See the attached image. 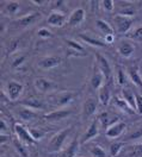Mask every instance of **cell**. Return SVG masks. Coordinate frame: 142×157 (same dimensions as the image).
Wrapping results in <instances>:
<instances>
[{
  "mask_svg": "<svg viewBox=\"0 0 142 157\" xmlns=\"http://www.w3.org/2000/svg\"><path fill=\"white\" fill-rule=\"evenodd\" d=\"M104 75L101 74V71L98 69V67L96 66L94 69H93V74H92V78H91V86L93 89H99L103 87V82H104Z\"/></svg>",
  "mask_w": 142,
  "mask_h": 157,
  "instance_id": "ac0fdd59",
  "label": "cell"
},
{
  "mask_svg": "<svg viewBox=\"0 0 142 157\" xmlns=\"http://www.w3.org/2000/svg\"><path fill=\"white\" fill-rule=\"evenodd\" d=\"M61 57L59 56H45L43 59L38 61V68L48 70V69H53L61 64Z\"/></svg>",
  "mask_w": 142,
  "mask_h": 157,
  "instance_id": "7c38bea8",
  "label": "cell"
},
{
  "mask_svg": "<svg viewBox=\"0 0 142 157\" xmlns=\"http://www.w3.org/2000/svg\"><path fill=\"white\" fill-rule=\"evenodd\" d=\"M98 133H99V121H98V119H94L91 123V125L89 126V128L86 130V132L82 135V137L80 139V144L87 143L92 138L97 137Z\"/></svg>",
  "mask_w": 142,
  "mask_h": 157,
  "instance_id": "8fae6325",
  "label": "cell"
},
{
  "mask_svg": "<svg viewBox=\"0 0 142 157\" xmlns=\"http://www.w3.org/2000/svg\"><path fill=\"white\" fill-rule=\"evenodd\" d=\"M22 105L23 106H25V107L28 108H31V109H40V108L43 107V104H42V101L41 100H38V99H26L25 101H23L22 102Z\"/></svg>",
  "mask_w": 142,
  "mask_h": 157,
  "instance_id": "f1b7e54d",
  "label": "cell"
},
{
  "mask_svg": "<svg viewBox=\"0 0 142 157\" xmlns=\"http://www.w3.org/2000/svg\"><path fill=\"white\" fill-rule=\"evenodd\" d=\"M113 39H115L113 35H109V36H105V43H106V44H110V43H112V42H113Z\"/></svg>",
  "mask_w": 142,
  "mask_h": 157,
  "instance_id": "7bdbcfd3",
  "label": "cell"
},
{
  "mask_svg": "<svg viewBox=\"0 0 142 157\" xmlns=\"http://www.w3.org/2000/svg\"><path fill=\"white\" fill-rule=\"evenodd\" d=\"M48 24L50 26H55V28H61L66 24L67 21V16L63 13V12H60V11H53L49 17H48Z\"/></svg>",
  "mask_w": 142,
  "mask_h": 157,
  "instance_id": "30bf717a",
  "label": "cell"
},
{
  "mask_svg": "<svg viewBox=\"0 0 142 157\" xmlns=\"http://www.w3.org/2000/svg\"><path fill=\"white\" fill-rule=\"evenodd\" d=\"M139 138H142V125L140 128H136L127 139H128V140H135V139H139Z\"/></svg>",
  "mask_w": 142,
  "mask_h": 157,
  "instance_id": "74e56055",
  "label": "cell"
},
{
  "mask_svg": "<svg viewBox=\"0 0 142 157\" xmlns=\"http://www.w3.org/2000/svg\"><path fill=\"white\" fill-rule=\"evenodd\" d=\"M41 13L38 12H34V13H29V14H26V16H24V17H22L19 19L16 20V23L17 24H19L20 26H30L32 24H35L36 21H38L41 19Z\"/></svg>",
  "mask_w": 142,
  "mask_h": 157,
  "instance_id": "2e32d148",
  "label": "cell"
},
{
  "mask_svg": "<svg viewBox=\"0 0 142 157\" xmlns=\"http://www.w3.org/2000/svg\"><path fill=\"white\" fill-rule=\"evenodd\" d=\"M5 93H6V95L9 97L11 101H16V100L19 99L20 94L23 93V85L17 82V81H10L6 85Z\"/></svg>",
  "mask_w": 142,
  "mask_h": 157,
  "instance_id": "8992f818",
  "label": "cell"
},
{
  "mask_svg": "<svg viewBox=\"0 0 142 157\" xmlns=\"http://www.w3.org/2000/svg\"><path fill=\"white\" fill-rule=\"evenodd\" d=\"M135 100H136V112L139 114H142V95L135 94Z\"/></svg>",
  "mask_w": 142,
  "mask_h": 157,
  "instance_id": "f35d334b",
  "label": "cell"
},
{
  "mask_svg": "<svg viewBox=\"0 0 142 157\" xmlns=\"http://www.w3.org/2000/svg\"><path fill=\"white\" fill-rule=\"evenodd\" d=\"M71 114V109H56L50 113L44 114V119H47L48 121H60V120H63L67 117H69Z\"/></svg>",
  "mask_w": 142,
  "mask_h": 157,
  "instance_id": "4fadbf2b",
  "label": "cell"
},
{
  "mask_svg": "<svg viewBox=\"0 0 142 157\" xmlns=\"http://www.w3.org/2000/svg\"><path fill=\"white\" fill-rule=\"evenodd\" d=\"M37 35L40 36L41 38H49V37H51V32L48 29H45V28H42V29L38 30Z\"/></svg>",
  "mask_w": 142,
  "mask_h": 157,
  "instance_id": "ab89813d",
  "label": "cell"
},
{
  "mask_svg": "<svg viewBox=\"0 0 142 157\" xmlns=\"http://www.w3.org/2000/svg\"><path fill=\"white\" fill-rule=\"evenodd\" d=\"M97 107H98V101L93 98H89L84 102V106H82V117L86 119L93 116L97 111Z\"/></svg>",
  "mask_w": 142,
  "mask_h": 157,
  "instance_id": "5bb4252c",
  "label": "cell"
},
{
  "mask_svg": "<svg viewBox=\"0 0 142 157\" xmlns=\"http://www.w3.org/2000/svg\"><path fill=\"white\" fill-rule=\"evenodd\" d=\"M29 131H30L31 136L34 137V139H35L36 142L42 139V138L44 137V135H45V131H43L42 128H30Z\"/></svg>",
  "mask_w": 142,
  "mask_h": 157,
  "instance_id": "e575fe53",
  "label": "cell"
},
{
  "mask_svg": "<svg viewBox=\"0 0 142 157\" xmlns=\"http://www.w3.org/2000/svg\"><path fill=\"white\" fill-rule=\"evenodd\" d=\"M7 140H9V137H7L6 135H1V136H0V142H1V144L6 143Z\"/></svg>",
  "mask_w": 142,
  "mask_h": 157,
  "instance_id": "ee69618b",
  "label": "cell"
},
{
  "mask_svg": "<svg viewBox=\"0 0 142 157\" xmlns=\"http://www.w3.org/2000/svg\"><path fill=\"white\" fill-rule=\"evenodd\" d=\"M98 121H99V124H101L103 128H108V125H110V123H111V119H110V114L108 113V112H104V113H101V116L98 117Z\"/></svg>",
  "mask_w": 142,
  "mask_h": 157,
  "instance_id": "d6a6232c",
  "label": "cell"
},
{
  "mask_svg": "<svg viewBox=\"0 0 142 157\" xmlns=\"http://www.w3.org/2000/svg\"><path fill=\"white\" fill-rule=\"evenodd\" d=\"M78 147H79L78 140H77V139H73L71 143L68 144V147H65V149L61 151L60 157H75L77 151H78Z\"/></svg>",
  "mask_w": 142,
  "mask_h": 157,
  "instance_id": "d6986e66",
  "label": "cell"
},
{
  "mask_svg": "<svg viewBox=\"0 0 142 157\" xmlns=\"http://www.w3.org/2000/svg\"><path fill=\"white\" fill-rule=\"evenodd\" d=\"M32 2H34V4H38V6H41L42 4H45V2H48V1H43V0H34Z\"/></svg>",
  "mask_w": 142,
  "mask_h": 157,
  "instance_id": "f6af8a7d",
  "label": "cell"
},
{
  "mask_svg": "<svg viewBox=\"0 0 142 157\" xmlns=\"http://www.w3.org/2000/svg\"><path fill=\"white\" fill-rule=\"evenodd\" d=\"M18 117H19V119L24 120V121H30V120H32V119H35V118L37 117V114H36V112L34 109L24 106V107H22L18 111Z\"/></svg>",
  "mask_w": 142,
  "mask_h": 157,
  "instance_id": "44dd1931",
  "label": "cell"
},
{
  "mask_svg": "<svg viewBox=\"0 0 142 157\" xmlns=\"http://www.w3.org/2000/svg\"><path fill=\"white\" fill-rule=\"evenodd\" d=\"M13 145H14L16 150L18 151V154H19L22 157H30L28 147H25L26 144H24L23 142H20L19 139H14V140H13Z\"/></svg>",
  "mask_w": 142,
  "mask_h": 157,
  "instance_id": "83f0119b",
  "label": "cell"
},
{
  "mask_svg": "<svg viewBox=\"0 0 142 157\" xmlns=\"http://www.w3.org/2000/svg\"><path fill=\"white\" fill-rule=\"evenodd\" d=\"M34 86L40 93H51L57 89V83L45 78H37L34 81Z\"/></svg>",
  "mask_w": 142,
  "mask_h": 157,
  "instance_id": "7a4b0ae2",
  "label": "cell"
},
{
  "mask_svg": "<svg viewBox=\"0 0 142 157\" xmlns=\"http://www.w3.org/2000/svg\"><path fill=\"white\" fill-rule=\"evenodd\" d=\"M14 133H16V136L20 142H23L26 145H34L36 143V140L31 136L30 131L25 126H23L22 124H16L14 125Z\"/></svg>",
  "mask_w": 142,
  "mask_h": 157,
  "instance_id": "277c9868",
  "label": "cell"
},
{
  "mask_svg": "<svg viewBox=\"0 0 142 157\" xmlns=\"http://www.w3.org/2000/svg\"><path fill=\"white\" fill-rule=\"evenodd\" d=\"M128 75H129V78H130V81H132V83L142 90V78L141 75L139 74L137 69L129 68L128 69Z\"/></svg>",
  "mask_w": 142,
  "mask_h": 157,
  "instance_id": "603a6c76",
  "label": "cell"
},
{
  "mask_svg": "<svg viewBox=\"0 0 142 157\" xmlns=\"http://www.w3.org/2000/svg\"><path fill=\"white\" fill-rule=\"evenodd\" d=\"M96 25H97L98 30L101 31L103 35H105V36L113 35V29H112L111 25H110L108 21H105V20H103V19H98L96 21Z\"/></svg>",
  "mask_w": 142,
  "mask_h": 157,
  "instance_id": "cb8c5ba5",
  "label": "cell"
},
{
  "mask_svg": "<svg viewBox=\"0 0 142 157\" xmlns=\"http://www.w3.org/2000/svg\"><path fill=\"white\" fill-rule=\"evenodd\" d=\"M113 106H116L118 109H121V111L128 113V114H134L135 113V111L128 105V102L123 98H120V97H116L113 99Z\"/></svg>",
  "mask_w": 142,
  "mask_h": 157,
  "instance_id": "ffe728a7",
  "label": "cell"
},
{
  "mask_svg": "<svg viewBox=\"0 0 142 157\" xmlns=\"http://www.w3.org/2000/svg\"><path fill=\"white\" fill-rule=\"evenodd\" d=\"M80 38L85 42V43H87V44H90V45H93V47H98V48H104V47H106V43L105 42H101L99 39H94L90 37V36H86V35H80Z\"/></svg>",
  "mask_w": 142,
  "mask_h": 157,
  "instance_id": "f546056e",
  "label": "cell"
},
{
  "mask_svg": "<svg viewBox=\"0 0 142 157\" xmlns=\"http://www.w3.org/2000/svg\"><path fill=\"white\" fill-rule=\"evenodd\" d=\"M101 4L103 6V9L105 11H108V12H112L113 9H115V2L112 0H103Z\"/></svg>",
  "mask_w": 142,
  "mask_h": 157,
  "instance_id": "d590c367",
  "label": "cell"
},
{
  "mask_svg": "<svg viewBox=\"0 0 142 157\" xmlns=\"http://www.w3.org/2000/svg\"><path fill=\"white\" fill-rule=\"evenodd\" d=\"M110 99H111V94H110L109 87L108 86H103L99 89V93H98V101L103 106H106L110 102Z\"/></svg>",
  "mask_w": 142,
  "mask_h": 157,
  "instance_id": "7402d4cb",
  "label": "cell"
},
{
  "mask_svg": "<svg viewBox=\"0 0 142 157\" xmlns=\"http://www.w3.org/2000/svg\"><path fill=\"white\" fill-rule=\"evenodd\" d=\"M130 38L134 40H137V42H142V26L132 31L130 33Z\"/></svg>",
  "mask_w": 142,
  "mask_h": 157,
  "instance_id": "8d00e7d4",
  "label": "cell"
},
{
  "mask_svg": "<svg viewBox=\"0 0 142 157\" xmlns=\"http://www.w3.org/2000/svg\"><path fill=\"white\" fill-rule=\"evenodd\" d=\"M123 147H124V143L123 142H116V143H113V144L110 145V155L112 157L118 156Z\"/></svg>",
  "mask_w": 142,
  "mask_h": 157,
  "instance_id": "1f68e13d",
  "label": "cell"
},
{
  "mask_svg": "<svg viewBox=\"0 0 142 157\" xmlns=\"http://www.w3.org/2000/svg\"><path fill=\"white\" fill-rule=\"evenodd\" d=\"M24 61H25V57H24V56L17 57V59L12 62V67H13V68H18V67H20V66L24 63Z\"/></svg>",
  "mask_w": 142,
  "mask_h": 157,
  "instance_id": "60d3db41",
  "label": "cell"
},
{
  "mask_svg": "<svg viewBox=\"0 0 142 157\" xmlns=\"http://www.w3.org/2000/svg\"><path fill=\"white\" fill-rule=\"evenodd\" d=\"M7 128H7L6 120L1 118V120H0V131H1V135H6V132H7Z\"/></svg>",
  "mask_w": 142,
  "mask_h": 157,
  "instance_id": "b9f144b4",
  "label": "cell"
},
{
  "mask_svg": "<svg viewBox=\"0 0 142 157\" xmlns=\"http://www.w3.org/2000/svg\"><path fill=\"white\" fill-rule=\"evenodd\" d=\"M116 80H117L120 86H124L125 85V82H127V74H125V71L123 69H117V71H116Z\"/></svg>",
  "mask_w": 142,
  "mask_h": 157,
  "instance_id": "836d02e7",
  "label": "cell"
},
{
  "mask_svg": "<svg viewBox=\"0 0 142 157\" xmlns=\"http://www.w3.org/2000/svg\"><path fill=\"white\" fill-rule=\"evenodd\" d=\"M66 43H67V45L69 47V51H71V52H75V56H79L80 52H84V51H85L84 47L81 45L80 43H78V42H75V40H73V39H67Z\"/></svg>",
  "mask_w": 142,
  "mask_h": 157,
  "instance_id": "4316f807",
  "label": "cell"
},
{
  "mask_svg": "<svg viewBox=\"0 0 142 157\" xmlns=\"http://www.w3.org/2000/svg\"><path fill=\"white\" fill-rule=\"evenodd\" d=\"M127 130V124L124 121H116L111 124L108 130H106V137L109 139H115V138H118L122 133Z\"/></svg>",
  "mask_w": 142,
  "mask_h": 157,
  "instance_id": "9c48e42d",
  "label": "cell"
},
{
  "mask_svg": "<svg viewBox=\"0 0 142 157\" xmlns=\"http://www.w3.org/2000/svg\"><path fill=\"white\" fill-rule=\"evenodd\" d=\"M113 23H115V26H116L117 32L121 33V35H124V33H127L129 31V29L132 28V18L125 17V16H122V14L117 13L113 17Z\"/></svg>",
  "mask_w": 142,
  "mask_h": 157,
  "instance_id": "3957f363",
  "label": "cell"
},
{
  "mask_svg": "<svg viewBox=\"0 0 142 157\" xmlns=\"http://www.w3.org/2000/svg\"><path fill=\"white\" fill-rule=\"evenodd\" d=\"M122 97L128 102V105L136 112V100H135V94L130 89H123L122 90Z\"/></svg>",
  "mask_w": 142,
  "mask_h": 157,
  "instance_id": "d4e9b609",
  "label": "cell"
},
{
  "mask_svg": "<svg viewBox=\"0 0 142 157\" xmlns=\"http://www.w3.org/2000/svg\"><path fill=\"white\" fill-rule=\"evenodd\" d=\"M71 132V128H66L63 130L59 131L57 133H55L53 138L49 140L48 143V147H47V151L51 152V154H55V152H60L63 150V144L66 142V139L68 137Z\"/></svg>",
  "mask_w": 142,
  "mask_h": 157,
  "instance_id": "6da1fadb",
  "label": "cell"
},
{
  "mask_svg": "<svg viewBox=\"0 0 142 157\" xmlns=\"http://www.w3.org/2000/svg\"><path fill=\"white\" fill-rule=\"evenodd\" d=\"M117 157H142V143L124 147Z\"/></svg>",
  "mask_w": 142,
  "mask_h": 157,
  "instance_id": "ba28073f",
  "label": "cell"
},
{
  "mask_svg": "<svg viewBox=\"0 0 142 157\" xmlns=\"http://www.w3.org/2000/svg\"><path fill=\"white\" fill-rule=\"evenodd\" d=\"M19 9L20 5L18 1H9L4 7V13L6 16H13L19 11Z\"/></svg>",
  "mask_w": 142,
  "mask_h": 157,
  "instance_id": "484cf974",
  "label": "cell"
},
{
  "mask_svg": "<svg viewBox=\"0 0 142 157\" xmlns=\"http://www.w3.org/2000/svg\"><path fill=\"white\" fill-rule=\"evenodd\" d=\"M72 101H73V94L68 92H62L53 98V104L57 107H65L68 104H71Z\"/></svg>",
  "mask_w": 142,
  "mask_h": 157,
  "instance_id": "9a60e30c",
  "label": "cell"
},
{
  "mask_svg": "<svg viewBox=\"0 0 142 157\" xmlns=\"http://www.w3.org/2000/svg\"><path fill=\"white\" fill-rule=\"evenodd\" d=\"M96 63H97V67L101 71V74L104 75L105 80H110L112 75V69L110 67V63L106 57H104L101 54H96Z\"/></svg>",
  "mask_w": 142,
  "mask_h": 157,
  "instance_id": "5b68a950",
  "label": "cell"
},
{
  "mask_svg": "<svg viewBox=\"0 0 142 157\" xmlns=\"http://www.w3.org/2000/svg\"><path fill=\"white\" fill-rule=\"evenodd\" d=\"M90 154L93 157H108L106 151L99 145H92L90 147Z\"/></svg>",
  "mask_w": 142,
  "mask_h": 157,
  "instance_id": "4dcf8cb0",
  "label": "cell"
},
{
  "mask_svg": "<svg viewBox=\"0 0 142 157\" xmlns=\"http://www.w3.org/2000/svg\"><path fill=\"white\" fill-rule=\"evenodd\" d=\"M84 19H85V10L79 7V9H75L71 13L68 18V24L72 26H77V25H80Z\"/></svg>",
  "mask_w": 142,
  "mask_h": 157,
  "instance_id": "e0dca14e",
  "label": "cell"
},
{
  "mask_svg": "<svg viewBox=\"0 0 142 157\" xmlns=\"http://www.w3.org/2000/svg\"><path fill=\"white\" fill-rule=\"evenodd\" d=\"M117 50H118V54L121 55L122 57L129 59V57H132L134 51H135V45L132 44V42L129 40V39H121L118 42Z\"/></svg>",
  "mask_w": 142,
  "mask_h": 157,
  "instance_id": "52a82bcc",
  "label": "cell"
}]
</instances>
